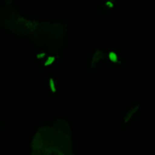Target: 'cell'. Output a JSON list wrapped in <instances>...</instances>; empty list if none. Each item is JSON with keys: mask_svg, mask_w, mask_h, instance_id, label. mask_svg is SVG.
<instances>
[{"mask_svg": "<svg viewBox=\"0 0 155 155\" xmlns=\"http://www.w3.org/2000/svg\"><path fill=\"white\" fill-rule=\"evenodd\" d=\"M56 61V57L53 55L48 56L46 58L44 62V67H48L51 65H52L54 61Z\"/></svg>", "mask_w": 155, "mask_h": 155, "instance_id": "cell-5", "label": "cell"}, {"mask_svg": "<svg viewBox=\"0 0 155 155\" xmlns=\"http://www.w3.org/2000/svg\"><path fill=\"white\" fill-rule=\"evenodd\" d=\"M38 22L21 17L13 7L9 6L0 9V25L18 35L30 36L35 30Z\"/></svg>", "mask_w": 155, "mask_h": 155, "instance_id": "cell-2", "label": "cell"}, {"mask_svg": "<svg viewBox=\"0 0 155 155\" xmlns=\"http://www.w3.org/2000/svg\"><path fill=\"white\" fill-rule=\"evenodd\" d=\"M12 1H13V0H5V4L8 5L10 4L12 2Z\"/></svg>", "mask_w": 155, "mask_h": 155, "instance_id": "cell-9", "label": "cell"}, {"mask_svg": "<svg viewBox=\"0 0 155 155\" xmlns=\"http://www.w3.org/2000/svg\"><path fill=\"white\" fill-rule=\"evenodd\" d=\"M47 56V54L45 51H41L36 54V58L38 60H42L44 58H45Z\"/></svg>", "mask_w": 155, "mask_h": 155, "instance_id": "cell-8", "label": "cell"}, {"mask_svg": "<svg viewBox=\"0 0 155 155\" xmlns=\"http://www.w3.org/2000/svg\"><path fill=\"white\" fill-rule=\"evenodd\" d=\"M108 58L109 60L112 62L113 63H120V62L119 61L118 56L117 53L114 51H110L108 53Z\"/></svg>", "mask_w": 155, "mask_h": 155, "instance_id": "cell-4", "label": "cell"}, {"mask_svg": "<svg viewBox=\"0 0 155 155\" xmlns=\"http://www.w3.org/2000/svg\"><path fill=\"white\" fill-rule=\"evenodd\" d=\"M56 82L55 81V79L53 78H50L49 79V85H50V88L51 89V90L53 92L56 91Z\"/></svg>", "mask_w": 155, "mask_h": 155, "instance_id": "cell-7", "label": "cell"}, {"mask_svg": "<svg viewBox=\"0 0 155 155\" xmlns=\"http://www.w3.org/2000/svg\"><path fill=\"white\" fill-rule=\"evenodd\" d=\"M113 5H114V1L113 0H108L102 5V10L105 12L107 9L112 8L113 7Z\"/></svg>", "mask_w": 155, "mask_h": 155, "instance_id": "cell-6", "label": "cell"}, {"mask_svg": "<svg viewBox=\"0 0 155 155\" xmlns=\"http://www.w3.org/2000/svg\"><path fill=\"white\" fill-rule=\"evenodd\" d=\"M105 53L104 51L99 50V49H96L94 53H93L92 56V59L91 61V68H94L96 67L97 64L102 59H105Z\"/></svg>", "mask_w": 155, "mask_h": 155, "instance_id": "cell-3", "label": "cell"}, {"mask_svg": "<svg viewBox=\"0 0 155 155\" xmlns=\"http://www.w3.org/2000/svg\"><path fill=\"white\" fill-rule=\"evenodd\" d=\"M66 31L65 25L38 22L35 30L30 36L39 47H45L50 53H56L62 45Z\"/></svg>", "mask_w": 155, "mask_h": 155, "instance_id": "cell-1", "label": "cell"}]
</instances>
